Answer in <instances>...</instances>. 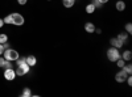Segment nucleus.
<instances>
[{
    "mask_svg": "<svg viewBox=\"0 0 132 97\" xmlns=\"http://www.w3.org/2000/svg\"><path fill=\"white\" fill-rule=\"evenodd\" d=\"M120 58V51H119V49H116V47H110L108 50H107V59L110 60V62H112V63H115L118 59Z\"/></svg>",
    "mask_w": 132,
    "mask_h": 97,
    "instance_id": "obj_1",
    "label": "nucleus"
},
{
    "mask_svg": "<svg viewBox=\"0 0 132 97\" xmlns=\"http://www.w3.org/2000/svg\"><path fill=\"white\" fill-rule=\"evenodd\" d=\"M3 57L7 59V60H9V62H15L20 55H19V52L15 50V49H7V50H4V52H3Z\"/></svg>",
    "mask_w": 132,
    "mask_h": 97,
    "instance_id": "obj_2",
    "label": "nucleus"
},
{
    "mask_svg": "<svg viewBox=\"0 0 132 97\" xmlns=\"http://www.w3.org/2000/svg\"><path fill=\"white\" fill-rule=\"evenodd\" d=\"M12 15V20H13V24L12 25H16V26H23L24 23H25V18L21 13H17V12H13L11 13Z\"/></svg>",
    "mask_w": 132,
    "mask_h": 97,
    "instance_id": "obj_3",
    "label": "nucleus"
},
{
    "mask_svg": "<svg viewBox=\"0 0 132 97\" xmlns=\"http://www.w3.org/2000/svg\"><path fill=\"white\" fill-rule=\"evenodd\" d=\"M29 70H30V67L25 63V64H21V66H17L15 72H16V75H19V76H24V75H27L29 72Z\"/></svg>",
    "mask_w": 132,
    "mask_h": 97,
    "instance_id": "obj_4",
    "label": "nucleus"
},
{
    "mask_svg": "<svg viewBox=\"0 0 132 97\" xmlns=\"http://www.w3.org/2000/svg\"><path fill=\"white\" fill-rule=\"evenodd\" d=\"M16 72H15V70L13 68H7V70H4V79L5 80H8V81H12V80H15L16 79Z\"/></svg>",
    "mask_w": 132,
    "mask_h": 97,
    "instance_id": "obj_5",
    "label": "nucleus"
},
{
    "mask_svg": "<svg viewBox=\"0 0 132 97\" xmlns=\"http://www.w3.org/2000/svg\"><path fill=\"white\" fill-rule=\"evenodd\" d=\"M127 76H128V73H127L123 68H120V71L115 75V80H116L118 83H124L126 79H127Z\"/></svg>",
    "mask_w": 132,
    "mask_h": 97,
    "instance_id": "obj_6",
    "label": "nucleus"
},
{
    "mask_svg": "<svg viewBox=\"0 0 132 97\" xmlns=\"http://www.w3.org/2000/svg\"><path fill=\"white\" fill-rule=\"evenodd\" d=\"M110 45H111L112 47H116V49H122L123 45H124V42H122L120 39H118L116 37H114V38L110 39Z\"/></svg>",
    "mask_w": 132,
    "mask_h": 97,
    "instance_id": "obj_7",
    "label": "nucleus"
},
{
    "mask_svg": "<svg viewBox=\"0 0 132 97\" xmlns=\"http://www.w3.org/2000/svg\"><path fill=\"white\" fill-rule=\"evenodd\" d=\"M120 58H122L124 62H131V59H132V51L131 50H124L122 54H120Z\"/></svg>",
    "mask_w": 132,
    "mask_h": 97,
    "instance_id": "obj_8",
    "label": "nucleus"
},
{
    "mask_svg": "<svg viewBox=\"0 0 132 97\" xmlns=\"http://www.w3.org/2000/svg\"><path fill=\"white\" fill-rule=\"evenodd\" d=\"M25 58H27V64L29 67H33V66H36V64H37V58L35 55H28Z\"/></svg>",
    "mask_w": 132,
    "mask_h": 97,
    "instance_id": "obj_9",
    "label": "nucleus"
},
{
    "mask_svg": "<svg viewBox=\"0 0 132 97\" xmlns=\"http://www.w3.org/2000/svg\"><path fill=\"white\" fill-rule=\"evenodd\" d=\"M95 29H96V28H95V25H94L93 23H90V21L85 24V30H86V33H90V34H93L94 31H95Z\"/></svg>",
    "mask_w": 132,
    "mask_h": 97,
    "instance_id": "obj_10",
    "label": "nucleus"
},
{
    "mask_svg": "<svg viewBox=\"0 0 132 97\" xmlns=\"http://www.w3.org/2000/svg\"><path fill=\"white\" fill-rule=\"evenodd\" d=\"M126 2H123V0H118V2L115 3V8L116 10H119V12H123V10L126 9Z\"/></svg>",
    "mask_w": 132,
    "mask_h": 97,
    "instance_id": "obj_11",
    "label": "nucleus"
},
{
    "mask_svg": "<svg viewBox=\"0 0 132 97\" xmlns=\"http://www.w3.org/2000/svg\"><path fill=\"white\" fill-rule=\"evenodd\" d=\"M95 7H94V4L91 3V4H87L86 7H85V10H86V13H89V15H93L94 12H95Z\"/></svg>",
    "mask_w": 132,
    "mask_h": 97,
    "instance_id": "obj_12",
    "label": "nucleus"
},
{
    "mask_svg": "<svg viewBox=\"0 0 132 97\" xmlns=\"http://www.w3.org/2000/svg\"><path fill=\"white\" fill-rule=\"evenodd\" d=\"M62 4L65 8H73L75 4V0H62Z\"/></svg>",
    "mask_w": 132,
    "mask_h": 97,
    "instance_id": "obj_13",
    "label": "nucleus"
},
{
    "mask_svg": "<svg viewBox=\"0 0 132 97\" xmlns=\"http://www.w3.org/2000/svg\"><path fill=\"white\" fill-rule=\"evenodd\" d=\"M118 39H120V41H122V42H126L127 39H128V33H127V31H126V33H124V31H122V33H119L118 34V37H116Z\"/></svg>",
    "mask_w": 132,
    "mask_h": 97,
    "instance_id": "obj_14",
    "label": "nucleus"
},
{
    "mask_svg": "<svg viewBox=\"0 0 132 97\" xmlns=\"http://www.w3.org/2000/svg\"><path fill=\"white\" fill-rule=\"evenodd\" d=\"M3 21H4V25H5V24H7V25H12V24H13L12 15H7V16L3 18Z\"/></svg>",
    "mask_w": 132,
    "mask_h": 97,
    "instance_id": "obj_15",
    "label": "nucleus"
},
{
    "mask_svg": "<svg viewBox=\"0 0 132 97\" xmlns=\"http://www.w3.org/2000/svg\"><path fill=\"white\" fill-rule=\"evenodd\" d=\"M123 70H124L128 75H131V73H132V64H131L129 62L126 63V64H124V67H123Z\"/></svg>",
    "mask_w": 132,
    "mask_h": 97,
    "instance_id": "obj_16",
    "label": "nucleus"
},
{
    "mask_svg": "<svg viewBox=\"0 0 132 97\" xmlns=\"http://www.w3.org/2000/svg\"><path fill=\"white\" fill-rule=\"evenodd\" d=\"M21 96H23V97H29V96H32V92H30V88H28V87H25V88L23 89V92H21Z\"/></svg>",
    "mask_w": 132,
    "mask_h": 97,
    "instance_id": "obj_17",
    "label": "nucleus"
},
{
    "mask_svg": "<svg viewBox=\"0 0 132 97\" xmlns=\"http://www.w3.org/2000/svg\"><path fill=\"white\" fill-rule=\"evenodd\" d=\"M15 62H16L17 66H21V64H25V63H27V58H25V57H24V58H20V57H19Z\"/></svg>",
    "mask_w": 132,
    "mask_h": 97,
    "instance_id": "obj_18",
    "label": "nucleus"
},
{
    "mask_svg": "<svg viewBox=\"0 0 132 97\" xmlns=\"http://www.w3.org/2000/svg\"><path fill=\"white\" fill-rule=\"evenodd\" d=\"M5 42H8V36L7 34H0V45H3V44H5Z\"/></svg>",
    "mask_w": 132,
    "mask_h": 97,
    "instance_id": "obj_19",
    "label": "nucleus"
},
{
    "mask_svg": "<svg viewBox=\"0 0 132 97\" xmlns=\"http://www.w3.org/2000/svg\"><path fill=\"white\" fill-rule=\"evenodd\" d=\"M115 63H116V66H118L119 68H123V67H124V64H126V62H124L122 58H119V59H118Z\"/></svg>",
    "mask_w": 132,
    "mask_h": 97,
    "instance_id": "obj_20",
    "label": "nucleus"
},
{
    "mask_svg": "<svg viewBox=\"0 0 132 97\" xmlns=\"http://www.w3.org/2000/svg\"><path fill=\"white\" fill-rule=\"evenodd\" d=\"M91 3L94 4L95 8H102V7H103V3H102V2H99V0H93Z\"/></svg>",
    "mask_w": 132,
    "mask_h": 97,
    "instance_id": "obj_21",
    "label": "nucleus"
},
{
    "mask_svg": "<svg viewBox=\"0 0 132 97\" xmlns=\"http://www.w3.org/2000/svg\"><path fill=\"white\" fill-rule=\"evenodd\" d=\"M126 31H127L128 34L132 33V24H131V23H127V24H126Z\"/></svg>",
    "mask_w": 132,
    "mask_h": 97,
    "instance_id": "obj_22",
    "label": "nucleus"
},
{
    "mask_svg": "<svg viewBox=\"0 0 132 97\" xmlns=\"http://www.w3.org/2000/svg\"><path fill=\"white\" fill-rule=\"evenodd\" d=\"M13 66H12V62H9V60H5V63H4V66H3V68L4 70H7V68H12Z\"/></svg>",
    "mask_w": 132,
    "mask_h": 97,
    "instance_id": "obj_23",
    "label": "nucleus"
},
{
    "mask_svg": "<svg viewBox=\"0 0 132 97\" xmlns=\"http://www.w3.org/2000/svg\"><path fill=\"white\" fill-rule=\"evenodd\" d=\"M5 60H7V59H5L4 57H2V55H0V67H2V68H3V66H4Z\"/></svg>",
    "mask_w": 132,
    "mask_h": 97,
    "instance_id": "obj_24",
    "label": "nucleus"
},
{
    "mask_svg": "<svg viewBox=\"0 0 132 97\" xmlns=\"http://www.w3.org/2000/svg\"><path fill=\"white\" fill-rule=\"evenodd\" d=\"M126 81H127V84H128L129 87H131V85H132V78H131V75H128V76H127Z\"/></svg>",
    "mask_w": 132,
    "mask_h": 97,
    "instance_id": "obj_25",
    "label": "nucleus"
},
{
    "mask_svg": "<svg viewBox=\"0 0 132 97\" xmlns=\"http://www.w3.org/2000/svg\"><path fill=\"white\" fill-rule=\"evenodd\" d=\"M27 2H28V0H17V4L19 5H25Z\"/></svg>",
    "mask_w": 132,
    "mask_h": 97,
    "instance_id": "obj_26",
    "label": "nucleus"
},
{
    "mask_svg": "<svg viewBox=\"0 0 132 97\" xmlns=\"http://www.w3.org/2000/svg\"><path fill=\"white\" fill-rule=\"evenodd\" d=\"M3 49H4V50L9 49V44H8V42H5V44H3Z\"/></svg>",
    "mask_w": 132,
    "mask_h": 97,
    "instance_id": "obj_27",
    "label": "nucleus"
},
{
    "mask_svg": "<svg viewBox=\"0 0 132 97\" xmlns=\"http://www.w3.org/2000/svg\"><path fill=\"white\" fill-rule=\"evenodd\" d=\"M4 26V21H3V18H0V29H2Z\"/></svg>",
    "mask_w": 132,
    "mask_h": 97,
    "instance_id": "obj_28",
    "label": "nucleus"
},
{
    "mask_svg": "<svg viewBox=\"0 0 132 97\" xmlns=\"http://www.w3.org/2000/svg\"><path fill=\"white\" fill-rule=\"evenodd\" d=\"M94 33H96V34H101V33H102V29H95Z\"/></svg>",
    "mask_w": 132,
    "mask_h": 97,
    "instance_id": "obj_29",
    "label": "nucleus"
},
{
    "mask_svg": "<svg viewBox=\"0 0 132 97\" xmlns=\"http://www.w3.org/2000/svg\"><path fill=\"white\" fill-rule=\"evenodd\" d=\"M4 52V49H3V45H0V55H3Z\"/></svg>",
    "mask_w": 132,
    "mask_h": 97,
    "instance_id": "obj_30",
    "label": "nucleus"
},
{
    "mask_svg": "<svg viewBox=\"0 0 132 97\" xmlns=\"http://www.w3.org/2000/svg\"><path fill=\"white\" fill-rule=\"evenodd\" d=\"M99 2H102L103 4H106V3H108V2H110V0H99Z\"/></svg>",
    "mask_w": 132,
    "mask_h": 97,
    "instance_id": "obj_31",
    "label": "nucleus"
},
{
    "mask_svg": "<svg viewBox=\"0 0 132 97\" xmlns=\"http://www.w3.org/2000/svg\"><path fill=\"white\" fill-rule=\"evenodd\" d=\"M48 2H52V0H48Z\"/></svg>",
    "mask_w": 132,
    "mask_h": 97,
    "instance_id": "obj_32",
    "label": "nucleus"
},
{
    "mask_svg": "<svg viewBox=\"0 0 132 97\" xmlns=\"http://www.w3.org/2000/svg\"><path fill=\"white\" fill-rule=\"evenodd\" d=\"M90 2H93V0H90Z\"/></svg>",
    "mask_w": 132,
    "mask_h": 97,
    "instance_id": "obj_33",
    "label": "nucleus"
}]
</instances>
